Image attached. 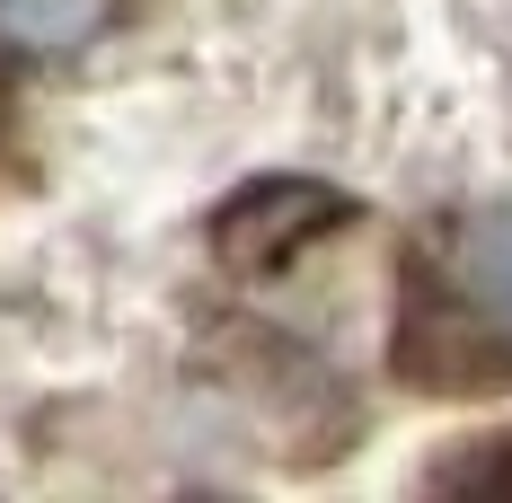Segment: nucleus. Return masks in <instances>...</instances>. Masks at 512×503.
Instances as JSON below:
<instances>
[{"label":"nucleus","instance_id":"obj_2","mask_svg":"<svg viewBox=\"0 0 512 503\" xmlns=\"http://www.w3.org/2000/svg\"><path fill=\"white\" fill-rule=\"evenodd\" d=\"M354 221V195L327 177H256L212 212V256L230 274H283Z\"/></svg>","mask_w":512,"mask_h":503},{"label":"nucleus","instance_id":"obj_3","mask_svg":"<svg viewBox=\"0 0 512 503\" xmlns=\"http://www.w3.org/2000/svg\"><path fill=\"white\" fill-rule=\"evenodd\" d=\"M115 0H0V53L18 62H53V53H80L106 27Z\"/></svg>","mask_w":512,"mask_h":503},{"label":"nucleus","instance_id":"obj_1","mask_svg":"<svg viewBox=\"0 0 512 503\" xmlns=\"http://www.w3.org/2000/svg\"><path fill=\"white\" fill-rule=\"evenodd\" d=\"M389 362L424 398H495L512 389V203H477L415 248Z\"/></svg>","mask_w":512,"mask_h":503}]
</instances>
